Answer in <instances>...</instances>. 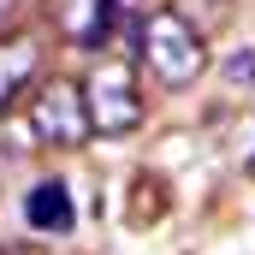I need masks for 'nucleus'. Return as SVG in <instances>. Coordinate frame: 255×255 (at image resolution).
I'll return each instance as SVG.
<instances>
[{
    "instance_id": "nucleus-1",
    "label": "nucleus",
    "mask_w": 255,
    "mask_h": 255,
    "mask_svg": "<svg viewBox=\"0 0 255 255\" xmlns=\"http://www.w3.org/2000/svg\"><path fill=\"white\" fill-rule=\"evenodd\" d=\"M136 54H142V65L154 71V83H166V89H190L196 77L208 71L202 36H196L178 12H166V6L142 18V30H136Z\"/></svg>"
},
{
    "instance_id": "nucleus-2",
    "label": "nucleus",
    "mask_w": 255,
    "mask_h": 255,
    "mask_svg": "<svg viewBox=\"0 0 255 255\" xmlns=\"http://www.w3.org/2000/svg\"><path fill=\"white\" fill-rule=\"evenodd\" d=\"M30 130H36V142H48V148H83V142L95 136L83 83H71V77L36 83V95H30Z\"/></svg>"
},
{
    "instance_id": "nucleus-3",
    "label": "nucleus",
    "mask_w": 255,
    "mask_h": 255,
    "mask_svg": "<svg viewBox=\"0 0 255 255\" xmlns=\"http://www.w3.org/2000/svg\"><path fill=\"white\" fill-rule=\"evenodd\" d=\"M83 101H89V125L95 136H130L142 125V95H136V77L130 65L107 60L83 77Z\"/></svg>"
},
{
    "instance_id": "nucleus-4",
    "label": "nucleus",
    "mask_w": 255,
    "mask_h": 255,
    "mask_svg": "<svg viewBox=\"0 0 255 255\" xmlns=\"http://www.w3.org/2000/svg\"><path fill=\"white\" fill-rule=\"evenodd\" d=\"M113 12H119V0H48L54 36L77 54H95L113 42Z\"/></svg>"
},
{
    "instance_id": "nucleus-5",
    "label": "nucleus",
    "mask_w": 255,
    "mask_h": 255,
    "mask_svg": "<svg viewBox=\"0 0 255 255\" xmlns=\"http://www.w3.org/2000/svg\"><path fill=\"white\" fill-rule=\"evenodd\" d=\"M24 226L42 232V238H65L77 226V208H71V184L65 178H36L24 190Z\"/></svg>"
},
{
    "instance_id": "nucleus-6",
    "label": "nucleus",
    "mask_w": 255,
    "mask_h": 255,
    "mask_svg": "<svg viewBox=\"0 0 255 255\" xmlns=\"http://www.w3.org/2000/svg\"><path fill=\"white\" fill-rule=\"evenodd\" d=\"M42 71V36L18 30V36H0V119L12 113V101L36 83Z\"/></svg>"
},
{
    "instance_id": "nucleus-7",
    "label": "nucleus",
    "mask_w": 255,
    "mask_h": 255,
    "mask_svg": "<svg viewBox=\"0 0 255 255\" xmlns=\"http://www.w3.org/2000/svg\"><path fill=\"white\" fill-rule=\"evenodd\" d=\"M160 220H166V184L154 172H136L130 178V226L142 232V226H160Z\"/></svg>"
},
{
    "instance_id": "nucleus-8",
    "label": "nucleus",
    "mask_w": 255,
    "mask_h": 255,
    "mask_svg": "<svg viewBox=\"0 0 255 255\" xmlns=\"http://www.w3.org/2000/svg\"><path fill=\"white\" fill-rule=\"evenodd\" d=\"M220 77H226L232 89H255V48H238L232 60L220 65Z\"/></svg>"
},
{
    "instance_id": "nucleus-9",
    "label": "nucleus",
    "mask_w": 255,
    "mask_h": 255,
    "mask_svg": "<svg viewBox=\"0 0 255 255\" xmlns=\"http://www.w3.org/2000/svg\"><path fill=\"white\" fill-rule=\"evenodd\" d=\"M142 6H148V0H119V12H142Z\"/></svg>"
},
{
    "instance_id": "nucleus-10",
    "label": "nucleus",
    "mask_w": 255,
    "mask_h": 255,
    "mask_svg": "<svg viewBox=\"0 0 255 255\" xmlns=\"http://www.w3.org/2000/svg\"><path fill=\"white\" fill-rule=\"evenodd\" d=\"M6 12H12V0H0V18H6Z\"/></svg>"
}]
</instances>
